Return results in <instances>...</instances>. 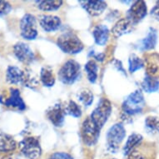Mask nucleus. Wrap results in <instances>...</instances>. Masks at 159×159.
Listing matches in <instances>:
<instances>
[{"label": "nucleus", "instance_id": "a878e982", "mask_svg": "<svg viewBox=\"0 0 159 159\" xmlns=\"http://www.w3.org/2000/svg\"><path fill=\"white\" fill-rule=\"evenodd\" d=\"M40 79L43 84L46 87H52L55 83V78L52 73V71L51 68L48 67H43L41 69L40 73Z\"/></svg>", "mask_w": 159, "mask_h": 159}, {"label": "nucleus", "instance_id": "bb28decb", "mask_svg": "<svg viewBox=\"0 0 159 159\" xmlns=\"http://www.w3.org/2000/svg\"><path fill=\"white\" fill-rule=\"evenodd\" d=\"M63 110H64L65 115H70L72 117H81L82 115L80 107L74 101H72V100L69 101L68 103H66V105H64Z\"/></svg>", "mask_w": 159, "mask_h": 159}, {"label": "nucleus", "instance_id": "20e7f679", "mask_svg": "<svg viewBox=\"0 0 159 159\" xmlns=\"http://www.w3.org/2000/svg\"><path fill=\"white\" fill-rule=\"evenodd\" d=\"M125 136V128L122 123H116L111 127L107 133V149L111 152H116Z\"/></svg>", "mask_w": 159, "mask_h": 159}, {"label": "nucleus", "instance_id": "c756f323", "mask_svg": "<svg viewBox=\"0 0 159 159\" xmlns=\"http://www.w3.org/2000/svg\"><path fill=\"white\" fill-rule=\"evenodd\" d=\"M78 99L86 107H89L93 101V94L89 89H84L78 94Z\"/></svg>", "mask_w": 159, "mask_h": 159}, {"label": "nucleus", "instance_id": "f8f14e48", "mask_svg": "<svg viewBox=\"0 0 159 159\" xmlns=\"http://www.w3.org/2000/svg\"><path fill=\"white\" fill-rule=\"evenodd\" d=\"M64 110L60 104H55L50 107L47 111L48 118L56 127H61L64 122Z\"/></svg>", "mask_w": 159, "mask_h": 159}, {"label": "nucleus", "instance_id": "7c9ffc66", "mask_svg": "<svg viewBox=\"0 0 159 159\" xmlns=\"http://www.w3.org/2000/svg\"><path fill=\"white\" fill-rule=\"evenodd\" d=\"M12 9V7L8 2L5 1H0V16L5 15L8 13Z\"/></svg>", "mask_w": 159, "mask_h": 159}, {"label": "nucleus", "instance_id": "393cba45", "mask_svg": "<svg viewBox=\"0 0 159 159\" xmlns=\"http://www.w3.org/2000/svg\"><path fill=\"white\" fill-rule=\"evenodd\" d=\"M145 129L150 135L159 134V118L153 116H149L145 120Z\"/></svg>", "mask_w": 159, "mask_h": 159}, {"label": "nucleus", "instance_id": "72a5a7b5", "mask_svg": "<svg viewBox=\"0 0 159 159\" xmlns=\"http://www.w3.org/2000/svg\"><path fill=\"white\" fill-rule=\"evenodd\" d=\"M3 159H16L14 157H3Z\"/></svg>", "mask_w": 159, "mask_h": 159}, {"label": "nucleus", "instance_id": "473e14b6", "mask_svg": "<svg viewBox=\"0 0 159 159\" xmlns=\"http://www.w3.org/2000/svg\"><path fill=\"white\" fill-rule=\"evenodd\" d=\"M151 15L155 19H157V21H159V1L157 2V4L155 5L152 9L151 10Z\"/></svg>", "mask_w": 159, "mask_h": 159}, {"label": "nucleus", "instance_id": "f03ea898", "mask_svg": "<svg viewBox=\"0 0 159 159\" xmlns=\"http://www.w3.org/2000/svg\"><path fill=\"white\" fill-rule=\"evenodd\" d=\"M57 43L63 52L69 54L78 53L84 48V44L81 40L72 32H68L58 37Z\"/></svg>", "mask_w": 159, "mask_h": 159}, {"label": "nucleus", "instance_id": "7ed1b4c3", "mask_svg": "<svg viewBox=\"0 0 159 159\" xmlns=\"http://www.w3.org/2000/svg\"><path fill=\"white\" fill-rule=\"evenodd\" d=\"M112 111V106L110 102L106 98H102L98 102L97 107L92 112L90 118L95 123V125L99 128L103 127L108 119Z\"/></svg>", "mask_w": 159, "mask_h": 159}, {"label": "nucleus", "instance_id": "2eb2a0df", "mask_svg": "<svg viewBox=\"0 0 159 159\" xmlns=\"http://www.w3.org/2000/svg\"><path fill=\"white\" fill-rule=\"evenodd\" d=\"M157 42V33L155 29L150 28L147 36L139 42L138 49L141 51H148L153 49Z\"/></svg>", "mask_w": 159, "mask_h": 159}, {"label": "nucleus", "instance_id": "4468645a", "mask_svg": "<svg viewBox=\"0 0 159 159\" xmlns=\"http://www.w3.org/2000/svg\"><path fill=\"white\" fill-rule=\"evenodd\" d=\"M9 97L8 98H5L4 101L1 102L7 107H16L19 110H24L26 105L24 103V100L21 98L20 92L17 89H10L9 90Z\"/></svg>", "mask_w": 159, "mask_h": 159}, {"label": "nucleus", "instance_id": "dca6fc26", "mask_svg": "<svg viewBox=\"0 0 159 159\" xmlns=\"http://www.w3.org/2000/svg\"><path fill=\"white\" fill-rule=\"evenodd\" d=\"M26 72L14 66H9L6 72V79L11 84H24Z\"/></svg>", "mask_w": 159, "mask_h": 159}, {"label": "nucleus", "instance_id": "423d86ee", "mask_svg": "<svg viewBox=\"0 0 159 159\" xmlns=\"http://www.w3.org/2000/svg\"><path fill=\"white\" fill-rule=\"evenodd\" d=\"M100 130L90 117L87 118L83 123L82 127V137L84 143L88 146H93L98 141Z\"/></svg>", "mask_w": 159, "mask_h": 159}, {"label": "nucleus", "instance_id": "412c9836", "mask_svg": "<svg viewBox=\"0 0 159 159\" xmlns=\"http://www.w3.org/2000/svg\"><path fill=\"white\" fill-rule=\"evenodd\" d=\"M17 143L13 137L6 133L0 134V152H9L15 150Z\"/></svg>", "mask_w": 159, "mask_h": 159}, {"label": "nucleus", "instance_id": "f257e3e1", "mask_svg": "<svg viewBox=\"0 0 159 159\" xmlns=\"http://www.w3.org/2000/svg\"><path fill=\"white\" fill-rule=\"evenodd\" d=\"M145 106L143 94L140 89L136 90L126 98L123 103V113L122 119L128 123V119L133 115L141 112Z\"/></svg>", "mask_w": 159, "mask_h": 159}, {"label": "nucleus", "instance_id": "ddd939ff", "mask_svg": "<svg viewBox=\"0 0 159 159\" xmlns=\"http://www.w3.org/2000/svg\"><path fill=\"white\" fill-rule=\"evenodd\" d=\"M79 3L82 7L92 16H98L102 14L107 8V3L102 0L100 1L86 0V1H80Z\"/></svg>", "mask_w": 159, "mask_h": 159}, {"label": "nucleus", "instance_id": "cd10ccee", "mask_svg": "<svg viewBox=\"0 0 159 159\" xmlns=\"http://www.w3.org/2000/svg\"><path fill=\"white\" fill-rule=\"evenodd\" d=\"M85 70L88 73V79L90 83L94 84L98 78V66L93 60L89 61L85 65Z\"/></svg>", "mask_w": 159, "mask_h": 159}, {"label": "nucleus", "instance_id": "9b49d317", "mask_svg": "<svg viewBox=\"0 0 159 159\" xmlns=\"http://www.w3.org/2000/svg\"><path fill=\"white\" fill-rule=\"evenodd\" d=\"M14 54L18 60L24 63H30L34 59V53L31 48L24 43H18L13 48Z\"/></svg>", "mask_w": 159, "mask_h": 159}, {"label": "nucleus", "instance_id": "a211bd4d", "mask_svg": "<svg viewBox=\"0 0 159 159\" xmlns=\"http://www.w3.org/2000/svg\"><path fill=\"white\" fill-rule=\"evenodd\" d=\"M94 40L98 45L103 46L106 44L108 36H109V31L107 26L103 24H100L94 28L93 32Z\"/></svg>", "mask_w": 159, "mask_h": 159}, {"label": "nucleus", "instance_id": "2f4dec72", "mask_svg": "<svg viewBox=\"0 0 159 159\" xmlns=\"http://www.w3.org/2000/svg\"><path fill=\"white\" fill-rule=\"evenodd\" d=\"M48 159H73V157L67 152H55V153L52 154Z\"/></svg>", "mask_w": 159, "mask_h": 159}, {"label": "nucleus", "instance_id": "39448f33", "mask_svg": "<svg viewBox=\"0 0 159 159\" xmlns=\"http://www.w3.org/2000/svg\"><path fill=\"white\" fill-rule=\"evenodd\" d=\"M80 74V65L74 60L66 62L58 72V77L64 84H72Z\"/></svg>", "mask_w": 159, "mask_h": 159}, {"label": "nucleus", "instance_id": "6e6552de", "mask_svg": "<svg viewBox=\"0 0 159 159\" xmlns=\"http://www.w3.org/2000/svg\"><path fill=\"white\" fill-rule=\"evenodd\" d=\"M22 36L28 40H33L36 39L38 35L37 31L36 18L30 13H26L23 17L20 23Z\"/></svg>", "mask_w": 159, "mask_h": 159}, {"label": "nucleus", "instance_id": "5701e85b", "mask_svg": "<svg viewBox=\"0 0 159 159\" xmlns=\"http://www.w3.org/2000/svg\"><path fill=\"white\" fill-rule=\"evenodd\" d=\"M143 141V136L138 134V133H133L128 138V141L126 143L124 148H123V152L125 155H128L131 152L134 150L138 146L141 144Z\"/></svg>", "mask_w": 159, "mask_h": 159}, {"label": "nucleus", "instance_id": "b1692460", "mask_svg": "<svg viewBox=\"0 0 159 159\" xmlns=\"http://www.w3.org/2000/svg\"><path fill=\"white\" fill-rule=\"evenodd\" d=\"M37 7L43 11H55L60 8L63 1L59 0H47V1H36Z\"/></svg>", "mask_w": 159, "mask_h": 159}, {"label": "nucleus", "instance_id": "9d476101", "mask_svg": "<svg viewBox=\"0 0 159 159\" xmlns=\"http://www.w3.org/2000/svg\"><path fill=\"white\" fill-rule=\"evenodd\" d=\"M155 148L153 144H140L128 154V159H154Z\"/></svg>", "mask_w": 159, "mask_h": 159}, {"label": "nucleus", "instance_id": "aec40b11", "mask_svg": "<svg viewBox=\"0 0 159 159\" xmlns=\"http://www.w3.org/2000/svg\"><path fill=\"white\" fill-rule=\"evenodd\" d=\"M148 75L154 77L159 73V55L153 53L148 56L146 59Z\"/></svg>", "mask_w": 159, "mask_h": 159}, {"label": "nucleus", "instance_id": "6ab92c4d", "mask_svg": "<svg viewBox=\"0 0 159 159\" xmlns=\"http://www.w3.org/2000/svg\"><path fill=\"white\" fill-rule=\"evenodd\" d=\"M133 24L128 18H122L112 29V33L115 37H120L125 34H128L133 29Z\"/></svg>", "mask_w": 159, "mask_h": 159}, {"label": "nucleus", "instance_id": "4be33fe9", "mask_svg": "<svg viewBox=\"0 0 159 159\" xmlns=\"http://www.w3.org/2000/svg\"><path fill=\"white\" fill-rule=\"evenodd\" d=\"M142 88L144 92L151 93H155L159 89V81L155 77L147 75L142 82Z\"/></svg>", "mask_w": 159, "mask_h": 159}, {"label": "nucleus", "instance_id": "0eeeda50", "mask_svg": "<svg viewBox=\"0 0 159 159\" xmlns=\"http://www.w3.org/2000/svg\"><path fill=\"white\" fill-rule=\"evenodd\" d=\"M19 148L29 159H37L41 155V147L36 138H26L19 143Z\"/></svg>", "mask_w": 159, "mask_h": 159}, {"label": "nucleus", "instance_id": "1a4fd4ad", "mask_svg": "<svg viewBox=\"0 0 159 159\" xmlns=\"http://www.w3.org/2000/svg\"><path fill=\"white\" fill-rule=\"evenodd\" d=\"M147 6L144 1H137L127 13V18L133 25L137 24L147 15Z\"/></svg>", "mask_w": 159, "mask_h": 159}, {"label": "nucleus", "instance_id": "f704fd0d", "mask_svg": "<svg viewBox=\"0 0 159 159\" xmlns=\"http://www.w3.org/2000/svg\"><path fill=\"white\" fill-rule=\"evenodd\" d=\"M112 159H115V158H112Z\"/></svg>", "mask_w": 159, "mask_h": 159}, {"label": "nucleus", "instance_id": "c85d7f7f", "mask_svg": "<svg viewBox=\"0 0 159 159\" xmlns=\"http://www.w3.org/2000/svg\"><path fill=\"white\" fill-rule=\"evenodd\" d=\"M129 71L131 73H135L136 71L143 68L144 62L136 54H132L129 57Z\"/></svg>", "mask_w": 159, "mask_h": 159}, {"label": "nucleus", "instance_id": "f3484780", "mask_svg": "<svg viewBox=\"0 0 159 159\" xmlns=\"http://www.w3.org/2000/svg\"><path fill=\"white\" fill-rule=\"evenodd\" d=\"M39 23L46 32L56 31L61 26L60 18L57 16L43 15L39 19Z\"/></svg>", "mask_w": 159, "mask_h": 159}]
</instances>
